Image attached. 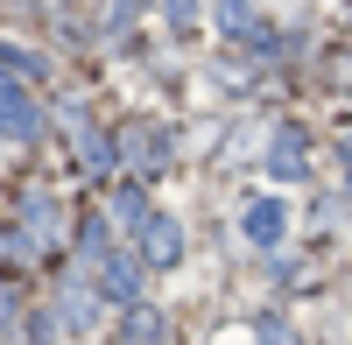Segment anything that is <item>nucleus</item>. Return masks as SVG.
Instances as JSON below:
<instances>
[{"instance_id": "obj_1", "label": "nucleus", "mask_w": 352, "mask_h": 345, "mask_svg": "<svg viewBox=\"0 0 352 345\" xmlns=\"http://www.w3.org/2000/svg\"><path fill=\"white\" fill-rule=\"evenodd\" d=\"M0 134H8V141H36V134H43L36 99H28L21 78H8V71H0Z\"/></svg>"}, {"instance_id": "obj_9", "label": "nucleus", "mask_w": 352, "mask_h": 345, "mask_svg": "<svg viewBox=\"0 0 352 345\" xmlns=\"http://www.w3.org/2000/svg\"><path fill=\"white\" fill-rule=\"evenodd\" d=\"M127 155L155 169V162H162V127H127Z\"/></svg>"}, {"instance_id": "obj_6", "label": "nucleus", "mask_w": 352, "mask_h": 345, "mask_svg": "<svg viewBox=\"0 0 352 345\" xmlns=\"http://www.w3.org/2000/svg\"><path fill=\"white\" fill-rule=\"evenodd\" d=\"M219 28H226V36H254V43H268V36H261V14L247 8V0H219Z\"/></svg>"}, {"instance_id": "obj_13", "label": "nucleus", "mask_w": 352, "mask_h": 345, "mask_svg": "<svg viewBox=\"0 0 352 345\" xmlns=\"http://www.w3.org/2000/svg\"><path fill=\"white\" fill-rule=\"evenodd\" d=\"M0 324H8V296H0Z\"/></svg>"}, {"instance_id": "obj_10", "label": "nucleus", "mask_w": 352, "mask_h": 345, "mask_svg": "<svg viewBox=\"0 0 352 345\" xmlns=\"http://www.w3.org/2000/svg\"><path fill=\"white\" fill-rule=\"evenodd\" d=\"M127 345H162V318H155L148 303H141L134 318H127Z\"/></svg>"}, {"instance_id": "obj_8", "label": "nucleus", "mask_w": 352, "mask_h": 345, "mask_svg": "<svg viewBox=\"0 0 352 345\" xmlns=\"http://www.w3.org/2000/svg\"><path fill=\"white\" fill-rule=\"evenodd\" d=\"M78 162H85V177H106V169H113V148H106L92 127H78Z\"/></svg>"}, {"instance_id": "obj_12", "label": "nucleus", "mask_w": 352, "mask_h": 345, "mask_svg": "<svg viewBox=\"0 0 352 345\" xmlns=\"http://www.w3.org/2000/svg\"><path fill=\"white\" fill-rule=\"evenodd\" d=\"M190 14H197V0H169V21L176 28H190Z\"/></svg>"}, {"instance_id": "obj_7", "label": "nucleus", "mask_w": 352, "mask_h": 345, "mask_svg": "<svg viewBox=\"0 0 352 345\" xmlns=\"http://www.w3.org/2000/svg\"><path fill=\"white\" fill-rule=\"evenodd\" d=\"M99 268H106V289H113V296H141V268L127 261V254H106Z\"/></svg>"}, {"instance_id": "obj_2", "label": "nucleus", "mask_w": 352, "mask_h": 345, "mask_svg": "<svg viewBox=\"0 0 352 345\" xmlns=\"http://www.w3.org/2000/svg\"><path fill=\"white\" fill-rule=\"evenodd\" d=\"M268 177H282V183L310 177V148H303V134H296V127H282V134H275V148H268Z\"/></svg>"}, {"instance_id": "obj_11", "label": "nucleus", "mask_w": 352, "mask_h": 345, "mask_svg": "<svg viewBox=\"0 0 352 345\" xmlns=\"http://www.w3.org/2000/svg\"><path fill=\"white\" fill-rule=\"evenodd\" d=\"M254 338H261V345H296V331H289L282 318H261V331H254Z\"/></svg>"}, {"instance_id": "obj_4", "label": "nucleus", "mask_w": 352, "mask_h": 345, "mask_svg": "<svg viewBox=\"0 0 352 345\" xmlns=\"http://www.w3.org/2000/svg\"><path fill=\"white\" fill-rule=\"evenodd\" d=\"M56 310H64V331H92V318H99V296H92V282H64V303H56Z\"/></svg>"}, {"instance_id": "obj_5", "label": "nucleus", "mask_w": 352, "mask_h": 345, "mask_svg": "<svg viewBox=\"0 0 352 345\" xmlns=\"http://www.w3.org/2000/svg\"><path fill=\"white\" fill-rule=\"evenodd\" d=\"M148 261H184V225L176 219H148Z\"/></svg>"}, {"instance_id": "obj_3", "label": "nucleus", "mask_w": 352, "mask_h": 345, "mask_svg": "<svg viewBox=\"0 0 352 345\" xmlns=\"http://www.w3.org/2000/svg\"><path fill=\"white\" fill-rule=\"evenodd\" d=\"M282 225H289L282 197H254V205H247V240H254V247H275V240H282Z\"/></svg>"}]
</instances>
